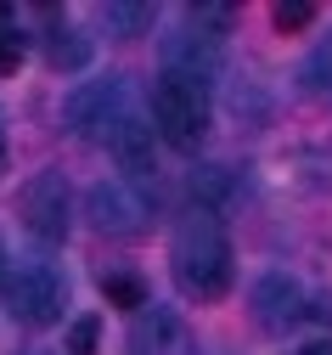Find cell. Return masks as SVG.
I'll return each mask as SVG.
<instances>
[{"label": "cell", "instance_id": "1", "mask_svg": "<svg viewBox=\"0 0 332 355\" xmlns=\"http://www.w3.org/2000/svg\"><path fill=\"white\" fill-rule=\"evenodd\" d=\"M169 265H175V282L186 299H198V304L225 299L231 293V243H225L220 214H203V209L186 214L169 243Z\"/></svg>", "mask_w": 332, "mask_h": 355}, {"label": "cell", "instance_id": "2", "mask_svg": "<svg viewBox=\"0 0 332 355\" xmlns=\"http://www.w3.org/2000/svg\"><path fill=\"white\" fill-rule=\"evenodd\" d=\"M152 130H158L169 147L198 153L203 136H209V91H192V85L158 79V85H152Z\"/></svg>", "mask_w": 332, "mask_h": 355}, {"label": "cell", "instance_id": "3", "mask_svg": "<svg viewBox=\"0 0 332 355\" xmlns=\"http://www.w3.org/2000/svg\"><path fill=\"white\" fill-rule=\"evenodd\" d=\"M6 299H12V316L23 327H51V322H62L68 282L51 271V265H23V271L6 282Z\"/></svg>", "mask_w": 332, "mask_h": 355}, {"label": "cell", "instance_id": "4", "mask_svg": "<svg viewBox=\"0 0 332 355\" xmlns=\"http://www.w3.org/2000/svg\"><path fill=\"white\" fill-rule=\"evenodd\" d=\"M23 226H28V237H40V243H62L68 237V220H73V198H68V181L57 169H40L34 181L23 187Z\"/></svg>", "mask_w": 332, "mask_h": 355}, {"label": "cell", "instance_id": "5", "mask_svg": "<svg viewBox=\"0 0 332 355\" xmlns=\"http://www.w3.org/2000/svg\"><path fill=\"white\" fill-rule=\"evenodd\" d=\"M158 57H164V79H175V85H192V91H209V85L220 79V68H225L220 46H214V40H203V34H192V28H175V34H164Z\"/></svg>", "mask_w": 332, "mask_h": 355}, {"label": "cell", "instance_id": "6", "mask_svg": "<svg viewBox=\"0 0 332 355\" xmlns=\"http://www.w3.org/2000/svg\"><path fill=\"white\" fill-rule=\"evenodd\" d=\"M85 214H90V226L107 232V237H141L147 220H152L147 198H141L135 187H124V181H96L90 198H85Z\"/></svg>", "mask_w": 332, "mask_h": 355}, {"label": "cell", "instance_id": "7", "mask_svg": "<svg viewBox=\"0 0 332 355\" xmlns=\"http://www.w3.org/2000/svg\"><path fill=\"white\" fill-rule=\"evenodd\" d=\"M124 113H130L124 107V79H90V85H79V91L68 96V107H62V119H68L73 136H102V141H107V130Z\"/></svg>", "mask_w": 332, "mask_h": 355}, {"label": "cell", "instance_id": "8", "mask_svg": "<svg viewBox=\"0 0 332 355\" xmlns=\"http://www.w3.org/2000/svg\"><path fill=\"white\" fill-rule=\"evenodd\" d=\"M248 304H254V322L265 327V333H288L293 322H304V288L288 277V271H265L259 282H254V293H248Z\"/></svg>", "mask_w": 332, "mask_h": 355}, {"label": "cell", "instance_id": "9", "mask_svg": "<svg viewBox=\"0 0 332 355\" xmlns=\"http://www.w3.org/2000/svg\"><path fill=\"white\" fill-rule=\"evenodd\" d=\"M107 147H113L119 169L135 175V181L158 169V158H152V124H147V119H135V113H124V119L107 130Z\"/></svg>", "mask_w": 332, "mask_h": 355}, {"label": "cell", "instance_id": "10", "mask_svg": "<svg viewBox=\"0 0 332 355\" xmlns=\"http://www.w3.org/2000/svg\"><path fill=\"white\" fill-rule=\"evenodd\" d=\"M180 349V322L169 316V310H135L130 322V355H175Z\"/></svg>", "mask_w": 332, "mask_h": 355}, {"label": "cell", "instance_id": "11", "mask_svg": "<svg viewBox=\"0 0 332 355\" xmlns=\"http://www.w3.org/2000/svg\"><path fill=\"white\" fill-rule=\"evenodd\" d=\"M45 62H51L57 73H79V68H90V40L73 34V28H51V34H45Z\"/></svg>", "mask_w": 332, "mask_h": 355}, {"label": "cell", "instance_id": "12", "mask_svg": "<svg viewBox=\"0 0 332 355\" xmlns=\"http://www.w3.org/2000/svg\"><path fill=\"white\" fill-rule=\"evenodd\" d=\"M102 23H107L113 40H141V34L152 28V6H141V0H107Z\"/></svg>", "mask_w": 332, "mask_h": 355}, {"label": "cell", "instance_id": "13", "mask_svg": "<svg viewBox=\"0 0 332 355\" xmlns=\"http://www.w3.org/2000/svg\"><path fill=\"white\" fill-rule=\"evenodd\" d=\"M231 23H236V12L225 6V0H198V6H186V28L203 34V40H214V46L231 34Z\"/></svg>", "mask_w": 332, "mask_h": 355}, {"label": "cell", "instance_id": "14", "mask_svg": "<svg viewBox=\"0 0 332 355\" xmlns=\"http://www.w3.org/2000/svg\"><path fill=\"white\" fill-rule=\"evenodd\" d=\"M102 299L119 310H147V282L130 271H113V277H102Z\"/></svg>", "mask_w": 332, "mask_h": 355}, {"label": "cell", "instance_id": "15", "mask_svg": "<svg viewBox=\"0 0 332 355\" xmlns=\"http://www.w3.org/2000/svg\"><path fill=\"white\" fill-rule=\"evenodd\" d=\"M304 85H310L315 96H332V34L310 51V62H304Z\"/></svg>", "mask_w": 332, "mask_h": 355}, {"label": "cell", "instance_id": "16", "mask_svg": "<svg viewBox=\"0 0 332 355\" xmlns=\"http://www.w3.org/2000/svg\"><path fill=\"white\" fill-rule=\"evenodd\" d=\"M270 23H276L281 34H304V28L315 23V6H310V0H281V6L270 12Z\"/></svg>", "mask_w": 332, "mask_h": 355}, {"label": "cell", "instance_id": "17", "mask_svg": "<svg viewBox=\"0 0 332 355\" xmlns=\"http://www.w3.org/2000/svg\"><path fill=\"white\" fill-rule=\"evenodd\" d=\"M96 344H102V322L96 316H79L68 327V355H96Z\"/></svg>", "mask_w": 332, "mask_h": 355}, {"label": "cell", "instance_id": "18", "mask_svg": "<svg viewBox=\"0 0 332 355\" xmlns=\"http://www.w3.org/2000/svg\"><path fill=\"white\" fill-rule=\"evenodd\" d=\"M23 62V40H0V73H17Z\"/></svg>", "mask_w": 332, "mask_h": 355}, {"label": "cell", "instance_id": "19", "mask_svg": "<svg viewBox=\"0 0 332 355\" xmlns=\"http://www.w3.org/2000/svg\"><path fill=\"white\" fill-rule=\"evenodd\" d=\"M0 40H17V6L0 0Z\"/></svg>", "mask_w": 332, "mask_h": 355}, {"label": "cell", "instance_id": "20", "mask_svg": "<svg viewBox=\"0 0 332 355\" xmlns=\"http://www.w3.org/2000/svg\"><path fill=\"white\" fill-rule=\"evenodd\" d=\"M299 355H332V338H310V344H304Z\"/></svg>", "mask_w": 332, "mask_h": 355}, {"label": "cell", "instance_id": "21", "mask_svg": "<svg viewBox=\"0 0 332 355\" xmlns=\"http://www.w3.org/2000/svg\"><path fill=\"white\" fill-rule=\"evenodd\" d=\"M6 282H12V259H6V248H0V293H6Z\"/></svg>", "mask_w": 332, "mask_h": 355}, {"label": "cell", "instance_id": "22", "mask_svg": "<svg viewBox=\"0 0 332 355\" xmlns=\"http://www.w3.org/2000/svg\"><path fill=\"white\" fill-rule=\"evenodd\" d=\"M0 169H6V141H0Z\"/></svg>", "mask_w": 332, "mask_h": 355}, {"label": "cell", "instance_id": "23", "mask_svg": "<svg viewBox=\"0 0 332 355\" xmlns=\"http://www.w3.org/2000/svg\"><path fill=\"white\" fill-rule=\"evenodd\" d=\"M17 355H45V349H17Z\"/></svg>", "mask_w": 332, "mask_h": 355}]
</instances>
